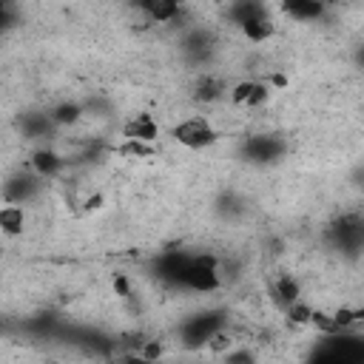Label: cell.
<instances>
[{
    "label": "cell",
    "mask_w": 364,
    "mask_h": 364,
    "mask_svg": "<svg viewBox=\"0 0 364 364\" xmlns=\"http://www.w3.org/2000/svg\"><path fill=\"white\" fill-rule=\"evenodd\" d=\"M327 242L344 256H358L364 250V213L358 210L341 213L327 228Z\"/></svg>",
    "instance_id": "cell-1"
},
{
    "label": "cell",
    "mask_w": 364,
    "mask_h": 364,
    "mask_svg": "<svg viewBox=\"0 0 364 364\" xmlns=\"http://www.w3.org/2000/svg\"><path fill=\"white\" fill-rule=\"evenodd\" d=\"M216 136L219 134H216L213 122L208 117H202V114H193V117H188V119H182V122L173 125V139L182 148H191V151H202V148L213 145Z\"/></svg>",
    "instance_id": "cell-2"
},
{
    "label": "cell",
    "mask_w": 364,
    "mask_h": 364,
    "mask_svg": "<svg viewBox=\"0 0 364 364\" xmlns=\"http://www.w3.org/2000/svg\"><path fill=\"white\" fill-rule=\"evenodd\" d=\"M219 330H225V316L216 313V310H208V313H196V316L185 318L179 336H182L185 347H202V344H208Z\"/></svg>",
    "instance_id": "cell-3"
},
{
    "label": "cell",
    "mask_w": 364,
    "mask_h": 364,
    "mask_svg": "<svg viewBox=\"0 0 364 364\" xmlns=\"http://www.w3.org/2000/svg\"><path fill=\"white\" fill-rule=\"evenodd\" d=\"M287 151V142L279 136V134H253L242 142V154L245 159L256 162V165H270V162H279Z\"/></svg>",
    "instance_id": "cell-4"
},
{
    "label": "cell",
    "mask_w": 364,
    "mask_h": 364,
    "mask_svg": "<svg viewBox=\"0 0 364 364\" xmlns=\"http://www.w3.org/2000/svg\"><path fill=\"white\" fill-rule=\"evenodd\" d=\"M267 97H270V85L262 80H242L230 88L233 105H245V108H259L262 102H267Z\"/></svg>",
    "instance_id": "cell-5"
},
{
    "label": "cell",
    "mask_w": 364,
    "mask_h": 364,
    "mask_svg": "<svg viewBox=\"0 0 364 364\" xmlns=\"http://www.w3.org/2000/svg\"><path fill=\"white\" fill-rule=\"evenodd\" d=\"M40 179L43 176H37V173H20V176L9 179L6 182V202L9 205H26V202H31L40 193V188H43Z\"/></svg>",
    "instance_id": "cell-6"
},
{
    "label": "cell",
    "mask_w": 364,
    "mask_h": 364,
    "mask_svg": "<svg viewBox=\"0 0 364 364\" xmlns=\"http://www.w3.org/2000/svg\"><path fill=\"white\" fill-rule=\"evenodd\" d=\"M122 136L151 145V142L159 136V125H156V119H154L148 111H139V114H134V117L122 125Z\"/></svg>",
    "instance_id": "cell-7"
},
{
    "label": "cell",
    "mask_w": 364,
    "mask_h": 364,
    "mask_svg": "<svg viewBox=\"0 0 364 364\" xmlns=\"http://www.w3.org/2000/svg\"><path fill=\"white\" fill-rule=\"evenodd\" d=\"M270 299L276 301V307L287 310V307H293L296 301H301V284L296 282V276L282 273V276H276V279L270 282Z\"/></svg>",
    "instance_id": "cell-8"
},
{
    "label": "cell",
    "mask_w": 364,
    "mask_h": 364,
    "mask_svg": "<svg viewBox=\"0 0 364 364\" xmlns=\"http://www.w3.org/2000/svg\"><path fill=\"white\" fill-rule=\"evenodd\" d=\"M136 9L145 11V17L151 23H173L182 14V6L173 0H142Z\"/></svg>",
    "instance_id": "cell-9"
},
{
    "label": "cell",
    "mask_w": 364,
    "mask_h": 364,
    "mask_svg": "<svg viewBox=\"0 0 364 364\" xmlns=\"http://www.w3.org/2000/svg\"><path fill=\"white\" fill-rule=\"evenodd\" d=\"M228 88H225V82H222V77H213V74H205L196 85H193V100L196 102H216L222 94H225Z\"/></svg>",
    "instance_id": "cell-10"
},
{
    "label": "cell",
    "mask_w": 364,
    "mask_h": 364,
    "mask_svg": "<svg viewBox=\"0 0 364 364\" xmlns=\"http://www.w3.org/2000/svg\"><path fill=\"white\" fill-rule=\"evenodd\" d=\"M60 168H63V156H60V154H54L51 148L34 151V156H31V171H34L37 176H54V173H60Z\"/></svg>",
    "instance_id": "cell-11"
},
{
    "label": "cell",
    "mask_w": 364,
    "mask_h": 364,
    "mask_svg": "<svg viewBox=\"0 0 364 364\" xmlns=\"http://www.w3.org/2000/svg\"><path fill=\"white\" fill-rule=\"evenodd\" d=\"M48 117L54 119L57 128L60 125H77L82 119V105L74 102V100H63V102H57V105L48 108Z\"/></svg>",
    "instance_id": "cell-12"
},
{
    "label": "cell",
    "mask_w": 364,
    "mask_h": 364,
    "mask_svg": "<svg viewBox=\"0 0 364 364\" xmlns=\"http://www.w3.org/2000/svg\"><path fill=\"white\" fill-rule=\"evenodd\" d=\"M23 225H26V210L23 205H3L0 208V228L6 236H20L23 233Z\"/></svg>",
    "instance_id": "cell-13"
},
{
    "label": "cell",
    "mask_w": 364,
    "mask_h": 364,
    "mask_svg": "<svg viewBox=\"0 0 364 364\" xmlns=\"http://www.w3.org/2000/svg\"><path fill=\"white\" fill-rule=\"evenodd\" d=\"M290 17H296V20H301V23H307V20H318L324 11H327V6L324 3H318V0H296V3H287V6H282Z\"/></svg>",
    "instance_id": "cell-14"
},
{
    "label": "cell",
    "mask_w": 364,
    "mask_h": 364,
    "mask_svg": "<svg viewBox=\"0 0 364 364\" xmlns=\"http://www.w3.org/2000/svg\"><path fill=\"white\" fill-rule=\"evenodd\" d=\"M239 28H242V34H245L250 43H264V40L273 34V20H270L267 14H262V17H253V20L242 23Z\"/></svg>",
    "instance_id": "cell-15"
},
{
    "label": "cell",
    "mask_w": 364,
    "mask_h": 364,
    "mask_svg": "<svg viewBox=\"0 0 364 364\" xmlns=\"http://www.w3.org/2000/svg\"><path fill=\"white\" fill-rule=\"evenodd\" d=\"M284 313H287V318H290V321H296V324H307V321L313 318V307H307L304 301H296V304H293V307H287Z\"/></svg>",
    "instance_id": "cell-16"
},
{
    "label": "cell",
    "mask_w": 364,
    "mask_h": 364,
    "mask_svg": "<svg viewBox=\"0 0 364 364\" xmlns=\"http://www.w3.org/2000/svg\"><path fill=\"white\" fill-rule=\"evenodd\" d=\"M225 364H256V355L247 347H233L225 353Z\"/></svg>",
    "instance_id": "cell-17"
},
{
    "label": "cell",
    "mask_w": 364,
    "mask_h": 364,
    "mask_svg": "<svg viewBox=\"0 0 364 364\" xmlns=\"http://www.w3.org/2000/svg\"><path fill=\"white\" fill-rule=\"evenodd\" d=\"M122 156H148L151 154V145H145V142H136V139H125L119 148H117Z\"/></svg>",
    "instance_id": "cell-18"
},
{
    "label": "cell",
    "mask_w": 364,
    "mask_h": 364,
    "mask_svg": "<svg viewBox=\"0 0 364 364\" xmlns=\"http://www.w3.org/2000/svg\"><path fill=\"white\" fill-rule=\"evenodd\" d=\"M117 364H156V361H148V358L139 355V353H122V355L117 358Z\"/></svg>",
    "instance_id": "cell-19"
},
{
    "label": "cell",
    "mask_w": 364,
    "mask_h": 364,
    "mask_svg": "<svg viewBox=\"0 0 364 364\" xmlns=\"http://www.w3.org/2000/svg\"><path fill=\"white\" fill-rule=\"evenodd\" d=\"M355 63L364 68V46H358V51H355Z\"/></svg>",
    "instance_id": "cell-20"
}]
</instances>
